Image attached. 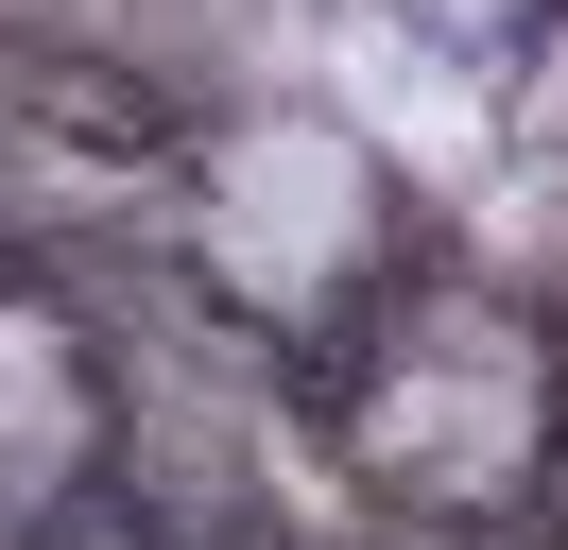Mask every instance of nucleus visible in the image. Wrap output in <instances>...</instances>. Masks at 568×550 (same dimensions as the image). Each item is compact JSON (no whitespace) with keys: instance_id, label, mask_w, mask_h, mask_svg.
Wrapping results in <instances>:
<instances>
[{"instance_id":"obj_1","label":"nucleus","mask_w":568,"mask_h":550,"mask_svg":"<svg viewBox=\"0 0 568 550\" xmlns=\"http://www.w3.org/2000/svg\"><path fill=\"white\" fill-rule=\"evenodd\" d=\"M36 396H52V344L0 309V447H36Z\"/></svg>"}]
</instances>
